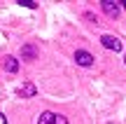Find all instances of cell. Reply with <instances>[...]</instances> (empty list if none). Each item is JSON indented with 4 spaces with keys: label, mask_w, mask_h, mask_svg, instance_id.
<instances>
[{
    "label": "cell",
    "mask_w": 126,
    "mask_h": 124,
    "mask_svg": "<svg viewBox=\"0 0 126 124\" xmlns=\"http://www.w3.org/2000/svg\"><path fill=\"white\" fill-rule=\"evenodd\" d=\"M37 124H54V112H42Z\"/></svg>",
    "instance_id": "cell-7"
},
{
    "label": "cell",
    "mask_w": 126,
    "mask_h": 124,
    "mask_svg": "<svg viewBox=\"0 0 126 124\" xmlns=\"http://www.w3.org/2000/svg\"><path fill=\"white\" fill-rule=\"evenodd\" d=\"M19 96H21V98L35 96V87H33V84H23V87H19Z\"/></svg>",
    "instance_id": "cell-6"
},
{
    "label": "cell",
    "mask_w": 126,
    "mask_h": 124,
    "mask_svg": "<svg viewBox=\"0 0 126 124\" xmlns=\"http://www.w3.org/2000/svg\"><path fill=\"white\" fill-rule=\"evenodd\" d=\"M37 59V47L35 45H23L21 47V61H35Z\"/></svg>",
    "instance_id": "cell-3"
},
{
    "label": "cell",
    "mask_w": 126,
    "mask_h": 124,
    "mask_svg": "<svg viewBox=\"0 0 126 124\" xmlns=\"http://www.w3.org/2000/svg\"><path fill=\"white\" fill-rule=\"evenodd\" d=\"M54 124H68V120L63 115H54Z\"/></svg>",
    "instance_id": "cell-9"
},
{
    "label": "cell",
    "mask_w": 126,
    "mask_h": 124,
    "mask_svg": "<svg viewBox=\"0 0 126 124\" xmlns=\"http://www.w3.org/2000/svg\"><path fill=\"white\" fill-rule=\"evenodd\" d=\"M75 61H77L79 66H84V68H86V66L94 63V56H91L89 52H84V49H77V52H75Z\"/></svg>",
    "instance_id": "cell-4"
},
{
    "label": "cell",
    "mask_w": 126,
    "mask_h": 124,
    "mask_svg": "<svg viewBox=\"0 0 126 124\" xmlns=\"http://www.w3.org/2000/svg\"><path fill=\"white\" fill-rule=\"evenodd\" d=\"M19 5H23V7H37V2H33V0H19Z\"/></svg>",
    "instance_id": "cell-8"
},
{
    "label": "cell",
    "mask_w": 126,
    "mask_h": 124,
    "mask_svg": "<svg viewBox=\"0 0 126 124\" xmlns=\"http://www.w3.org/2000/svg\"><path fill=\"white\" fill-rule=\"evenodd\" d=\"M0 124H7V117H5L2 112H0Z\"/></svg>",
    "instance_id": "cell-10"
},
{
    "label": "cell",
    "mask_w": 126,
    "mask_h": 124,
    "mask_svg": "<svg viewBox=\"0 0 126 124\" xmlns=\"http://www.w3.org/2000/svg\"><path fill=\"white\" fill-rule=\"evenodd\" d=\"M5 70H7V73H16L19 70V61L14 59V56H5Z\"/></svg>",
    "instance_id": "cell-5"
},
{
    "label": "cell",
    "mask_w": 126,
    "mask_h": 124,
    "mask_svg": "<svg viewBox=\"0 0 126 124\" xmlns=\"http://www.w3.org/2000/svg\"><path fill=\"white\" fill-rule=\"evenodd\" d=\"M100 5H103V12L108 14V17H112V19H117L119 12H122V5L114 2V0H103Z\"/></svg>",
    "instance_id": "cell-2"
},
{
    "label": "cell",
    "mask_w": 126,
    "mask_h": 124,
    "mask_svg": "<svg viewBox=\"0 0 126 124\" xmlns=\"http://www.w3.org/2000/svg\"><path fill=\"white\" fill-rule=\"evenodd\" d=\"M100 45H103L105 49H112V52H122V47H124L117 35H103L100 37Z\"/></svg>",
    "instance_id": "cell-1"
}]
</instances>
